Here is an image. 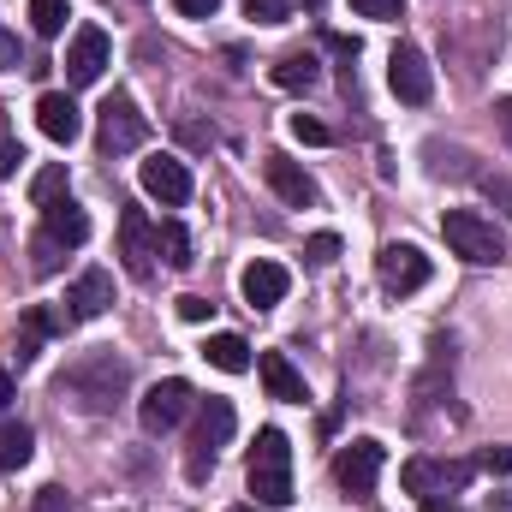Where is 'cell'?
Wrapping results in <instances>:
<instances>
[{"label": "cell", "mask_w": 512, "mask_h": 512, "mask_svg": "<svg viewBox=\"0 0 512 512\" xmlns=\"http://www.w3.org/2000/svg\"><path fill=\"white\" fill-rule=\"evenodd\" d=\"M30 512H84V501H78L72 489L48 483V489H36V495H30Z\"/></svg>", "instance_id": "4316f807"}, {"label": "cell", "mask_w": 512, "mask_h": 512, "mask_svg": "<svg viewBox=\"0 0 512 512\" xmlns=\"http://www.w3.org/2000/svg\"><path fill=\"white\" fill-rule=\"evenodd\" d=\"M191 411H197V393H191V382H179V376L155 382L143 399H137V423H143L149 435H173Z\"/></svg>", "instance_id": "5b68a950"}, {"label": "cell", "mask_w": 512, "mask_h": 512, "mask_svg": "<svg viewBox=\"0 0 512 512\" xmlns=\"http://www.w3.org/2000/svg\"><path fill=\"white\" fill-rule=\"evenodd\" d=\"M334 256H340V233H316V239L304 245V262H310V268H328Z\"/></svg>", "instance_id": "f546056e"}, {"label": "cell", "mask_w": 512, "mask_h": 512, "mask_svg": "<svg viewBox=\"0 0 512 512\" xmlns=\"http://www.w3.org/2000/svg\"><path fill=\"white\" fill-rule=\"evenodd\" d=\"M441 239H447V251L465 256L471 268H495V262L507 256L501 227H495V221H483L477 209H453V215H441Z\"/></svg>", "instance_id": "3957f363"}, {"label": "cell", "mask_w": 512, "mask_h": 512, "mask_svg": "<svg viewBox=\"0 0 512 512\" xmlns=\"http://www.w3.org/2000/svg\"><path fill=\"white\" fill-rule=\"evenodd\" d=\"M352 12H358V18H405V0H352Z\"/></svg>", "instance_id": "4dcf8cb0"}, {"label": "cell", "mask_w": 512, "mask_h": 512, "mask_svg": "<svg viewBox=\"0 0 512 512\" xmlns=\"http://www.w3.org/2000/svg\"><path fill=\"white\" fill-rule=\"evenodd\" d=\"M6 66H18V42H12V36L0 30V72H6Z\"/></svg>", "instance_id": "74e56055"}, {"label": "cell", "mask_w": 512, "mask_h": 512, "mask_svg": "<svg viewBox=\"0 0 512 512\" xmlns=\"http://www.w3.org/2000/svg\"><path fill=\"white\" fill-rule=\"evenodd\" d=\"M36 126H42V137H54V143H72V137L84 131V114H78V102H72L66 90H48V96L36 102Z\"/></svg>", "instance_id": "e0dca14e"}, {"label": "cell", "mask_w": 512, "mask_h": 512, "mask_svg": "<svg viewBox=\"0 0 512 512\" xmlns=\"http://www.w3.org/2000/svg\"><path fill=\"white\" fill-rule=\"evenodd\" d=\"M155 233H161V251H167V262H173V268H191V262H197V256H191V233H185L179 221H161Z\"/></svg>", "instance_id": "d4e9b609"}, {"label": "cell", "mask_w": 512, "mask_h": 512, "mask_svg": "<svg viewBox=\"0 0 512 512\" xmlns=\"http://www.w3.org/2000/svg\"><path fill=\"white\" fill-rule=\"evenodd\" d=\"M245 483L262 507H286L292 501V447L280 429H262L251 447V465H245Z\"/></svg>", "instance_id": "7a4b0ae2"}, {"label": "cell", "mask_w": 512, "mask_h": 512, "mask_svg": "<svg viewBox=\"0 0 512 512\" xmlns=\"http://www.w3.org/2000/svg\"><path fill=\"white\" fill-rule=\"evenodd\" d=\"M471 459H411L405 465V489L417 495V501H441V495H459L465 483H471Z\"/></svg>", "instance_id": "52a82bcc"}, {"label": "cell", "mask_w": 512, "mask_h": 512, "mask_svg": "<svg viewBox=\"0 0 512 512\" xmlns=\"http://www.w3.org/2000/svg\"><path fill=\"white\" fill-rule=\"evenodd\" d=\"M483 471H512V447H489L483 453Z\"/></svg>", "instance_id": "8d00e7d4"}, {"label": "cell", "mask_w": 512, "mask_h": 512, "mask_svg": "<svg viewBox=\"0 0 512 512\" xmlns=\"http://www.w3.org/2000/svg\"><path fill=\"white\" fill-rule=\"evenodd\" d=\"M382 465H387V453H382V441H346L340 447V459H334V483L352 495V501H370L376 495V483H382Z\"/></svg>", "instance_id": "8992f818"}, {"label": "cell", "mask_w": 512, "mask_h": 512, "mask_svg": "<svg viewBox=\"0 0 512 512\" xmlns=\"http://www.w3.org/2000/svg\"><path fill=\"white\" fill-rule=\"evenodd\" d=\"M66 0H30V24H36V36H60L66 30Z\"/></svg>", "instance_id": "484cf974"}, {"label": "cell", "mask_w": 512, "mask_h": 512, "mask_svg": "<svg viewBox=\"0 0 512 512\" xmlns=\"http://www.w3.org/2000/svg\"><path fill=\"white\" fill-rule=\"evenodd\" d=\"M120 256H126V274H131V280H149V274H155L161 233L149 227V215H143V209H126V215H120Z\"/></svg>", "instance_id": "30bf717a"}, {"label": "cell", "mask_w": 512, "mask_h": 512, "mask_svg": "<svg viewBox=\"0 0 512 512\" xmlns=\"http://www.w3.org/2000/svg\"><path fill=\"white\" fill-rule=\"evenodd\" d=\"M209 310H215V304H209V298H197V292H185V298H179V316H185V322H209Z\"/></svg>", "instance_id": "e575fe53"}, {"label": "cell", "mask_w": 512, "mask_h": 512, "mask_svg": "<svg viewBox=\"0 0 512 512\" xmlns=\"http://www.w3.org/2000/svg\"><path fill=\"white\" fill-rule=\"evenodd\" d=\"M286 286H292V274H286L280 262H251L245 280H239V292H245L251 310H274V304L286 298Z\"/></svg>", "instance_id": "ac0fdd59"}, {"label": "cell", "mask_w": 512, "mask_h": 512, "mask_svg": "<svg viewBox=\"0 0 512 512\" xmlns=\"http://www.w3.org/2000/svg\"><path fill=\"white\" fill-rule=\"evenodd\" d=\"M423 512H459L453 501H423Z\"/></svg>", "instance_id": "ab89813d"}, {"label": "cell", "mask_w": 512, "mask_h": 512, "mask_svg": "<svg viewBox=\"0 0 512 512\" xmlns=\"http://www.w3.org/2000/svg\"><path fill=\"white\" fill-rule=\"evenodd\" d=\"M203 358H209L215 370H227V376H245V370H251V346H245L239 334H215V340L203 346Z\"/></svg>", "instance_id": "603a6c76"}, {"label": "cell", "mask_w": 512, "mask_h": 512, "mask_svg": "<svg viewBox=\"0 0 512 512\" xmlns=\"http://www.w3.org/2000/svg\"><path fill=\"white\" fill-rule=\"evenodd\" d=\"M137 179H143V191H149L161 209H185V203H191V167H185L179 155H149V161L137 167Z\"/></svg>", "instance_id": "9c48e42d"}, {"label": "cell", "mask_w": 512, "mask_h": 512, "mask_svg": "<svg viewBox=\"0 0 512 512\" xmlns=\"http://www.w3.org/2000/svg\"><path fill=\"white\" fill-rule=\"evenodd\" d=\"M60 328H72L60 310H48V304H36V310H24V322L12 328V358L18 364H36V352H42V340L48 334H60Z\"/></svg>", "instance_id": "2e32d148"}, {"label": "cell", "mask_w": 512, "mask_h": 512, "mask_svg": "<svg viewBox=\"0 0 512 512\" xmlns=\"http://www.w3.org/2000/svg\"><path fill=\"white\" fill-rule=\"evenodd\" d=\"M143 137H149V120L137 114V102L108 96V108H102V155H131Z\"/></svg>", "instance_id": "8fae6325"}, {"label": "cell", "mask_w": 512, "mask_h": 512, "mask_svg": "<svg viewBox=\"0 0 512 512\" xmlns=\"http://www.w3.org/2000/svg\"><path fill=\"white\" fill-rule=\"evenodd\" d=\"M376 274H382L387 292H417V286H429V256L417 245H382Z\"/></svg>", "instance_id": "5bb4252c"}, {"label": "cell", "mask_w": 512, "mask_h": 512, "mask_svg": "<svg viewBox=\"0 0 512 512\" xmlns=\"http://www.w3.org/2000/svg\"><path fill=\"white\" fill-rule=\"evenodd\" d=\"M298 6H310V12H316V6H322V0H298Z\"/></svg>", "instance_id": "b9f144b4"}, {"label": "cell", "mask_w": 512, "mask_h": 512, "mask_svg": "<svg viewBox=\"0 0 512 512\" xmlns=\"http://www.w3.org/2000/svg\"><path fill=\"white\" fill-rule=\"evenodd\" d=\"M30 453H36V435H30V423H0V471H24L30 465Z\"/></svg>", "instance_id": "7402d4cb"}, {"label": "cell", "mask_w": 512, "mask_h": 512, "mask_svg": "<svg viewBox=\"0 0 512 512\" xmlns=\"http://www.w3.org/2000/svg\"><path fill=\"white\" fill-rule=\"evenodd\" d=\"M6 405H12V376L0 370V411H6Z\"/></svg>", "instance_id": "f35d334b"}, {"label": "cell", "mask_w": 512, "mask_h": 512, "mask_svg": "<svg viewBox=\"0 0 512 512\" xmlns=\"http://www.w3.org/2000/svg\"><path fill=\"white\" fill-rule=\"evenodd\" d=\"M245 12H251L256 24H280L286 18V0H245Z\"/></svg>", "instance_id": "d6a6232c"}, {"label": "cell", "mask_w": 512, "mask_h": 512, "mask_svg": "<svg viewBox=\"0 0 512 512\" xmlns=\"http://www.w3.org/2000/svg\"><path fill=\"white\" fill-rule=\"evenodd\" d=\"M60 262H66V245H54L48 233L30 239V268H36V274H60Z\"/></svg>", "instance_id": "83f0119b"}, {"label": "cell", "mask_w": 512, "mask_h": 512, "mask_svg": "<svg viewBox=\"0 0 512 512\" xmlns=\"http://www.w3.org/2000/svg\"><path fill=\"white\" fill-rule=\"evenodd\" d=\"M256 376H262V387H268L274 399H286V405H298V399H304V376L292 370V358H286V352H262V358H256Z\"/></svg>", "instance_id": "ffe728a7"}, {"label": "cell", "mask_w": 512, "mask_h": 512, "mask_svg": "<svg viewBox=\"0 0 512 512\" xmlns=\"http://www.w3.org/2000/svg\"><path fill=\"white\" fill-rule=\"evenodd\" d=\"M387 84H393V96H399L405 108H423V102L435 96V72H429V60H423V48H411V42H399V48L387 54Z\"/></svg>", "instance_id": "ba28073f"}, {"label": "cell", "mask_w": 512, "mask_h": 512, "mask_svg": "<svg viewBox=\"0 0 512 512\" xmlns=\"http://www.w3.org/2000/svg\"><path fill=\"white\" fill-rule=\"evenodd\" d=\"M501 126H507V137H512V102H501Z\"/></svg>", "instance_id": "60d3db41"}, {"label": "cell", "mask_w": 512, "mask_h": 512, "mask_svg": "<svg viewBox=\"0 0 512 512\" xmlns=\"http://www.w3.org/2000/svg\"><path fill=\"white\" fill-rule=\"evenodd\" d=\"M262 179H268V191H274L286 209H310V203H316V179H310L298 161H286V155H268V161H262Z\"/></svg>", "instance_id": "9a60e30c"}, {"label": "cell", "mask_w": 512, "mask_h": 512, "mask_svg": "<svg viewBox=\"0 0 512 512\" xmlns=\"http://www.w3.org/2000/svg\"><path fill=\"white\" fill-rule=\"evenodd\" d=\"M292 137H298V143H328L334 131L322 126V120H310V114H292Z\"/></svg>", "instance_id": "1f68e13d"}, {"label": "cell", "mask_w": 512, "mask_h": 512, "mask_svg": "<svg viewBox=\"0 0 512 512\" xmlns=\"http://www.w3.org/2000/svg\"><path fill=\"white\" fill-rule=\"evenodd\" d=\"M60 197H66V167H60V161H48V167L30 179V203H36V209H48V203H60Z\"/></svg>", "instance_id": "cb8c5ba5"}, {"label": "cell", "mask_w": 512, "mask_h": 512, "mask_svg": "<svg viewBox=\"0 0 512 512\" xmlns=\"http://www.w3.org/2000/svg\"><path fill=\"white\" fill-rule=\"evenodd\" d=\"M173 6H179L185 18H215V6H221V0H173Z\"/></svg>", "instance_id": "d590c367"}, {"label": "cell", "mask_w": 512, "mask_h": 512, "mask_svg": "<svg viewBox=\"0 0 512 512\" xmlns=\"http://www.w3.org/2000/svg\"><path fill=\"white\" fill-rule=\"evenodd\" d=\"M191 417H197V423H191V459H185V477L203 483V477L215 471V453L233 441V423H239V417H233L227 399H203Z\"/></svg>", "instance_id": "277c9868"}, {"label": "cell", "mask_w": 512, "mask_h": 512, "mask_svg": "<svg viewBox=\"0 0 512 512\" xmlns=\"http://www.w3.org/2000/svg\"><path fill=\"white\" fill-rule=\"evenodd\" d=\"M42 233H48L54 245H66V251H78V245L90 239V215H84L72 197H60V203L42 209Z\"/></svg>", "instance_id": "d6986e66"}, {"label": "cell", "mask_w": 512, "mask_h": 512, "mask_svg": "<svg viewBox=\"0 0 512 512\" xmlns=\"http://www.w3.org/2000/svg\"><path fill=\"white\" fill-rule=\"evenodd\" d=\"M126 358H114V352H84L78 364H66V376H60V393L66 399H78L84 411H114L120 399H126Z\"/></svg>", "instance_id": "6da1fadb"}, {"label": "cell", "mask_w": 512, "mask_h": 512, "mask_svg": "<svg viewBox=\"0 0 512 512\" xmlns=\"http://www.w3.org/2000/svg\"><path fill=\"white\" fill-rule=\"evenodd\" d=\"M108 304H114V274H108V268H84V274L66 286V310H60V316H66V322H96Z\"/></svg>", "instance_id": "7c38bea8"}, {"label": "cell", "mask_w": 512, "mask_h": 512, "mask_svg": "<svg viewBox=\"0 0 512 512\" xmlns=\"http://www.w3.org/2000/svg\"><path fill=\"white\" fill-rule=\"evenodd\" d=\"M322 48H328L334 60H346V72H352V60H358V42H352V36H322Z\"/></svg>", "instance_id": "836d02e7"}, {"label": "cell", "mask_w": 512, "mask_h": 512, "mask_svg": "<svg viewBox=\"0 0 512 512\" xmlns=\"http://www.w3.org/2000/svg\"><path fill=\"white\" fill-rule=\"evenodd\" d=\"M274 84H280V90H292V96L316 90V84H322V66H316V54H310V48H292V54H280V60H274Z\"/></svg>", "instance_id": "44dd1931"}, {"label": "cell", "mask_w": 512, "mask_h": 512, "mask_svg": "<svg viewBox=\"0 0 512 512\" xmlns=\"http://www.w3.org/2000/svg\"><path fill=\"white\" fill-rule=\"evenodd\" d=\"M108 72V30H96V24H84L78 36H72V48H66V84H96Z\"/></svg>", "instance_id": "4fadbf2b"}, {"label": "cell", "mask_w": 512, "mask_h": 512, "mask_svg": "<svg viewBox=\"0 0 512 512\" xmlns=\"http://www.w3.org/2000/svg\"><path fill=\"white\" fill-rule=\"evenodd\" d=\"M18 137H12V120H6V108H0V179H12L18 173Z\"/></svg>", "instance_id": "f1b7e54d"}, {"label": "cell", "mask_w": 512, "mask_h": 512, "mask_svg": "<svg viewBox=\"0 0 512 512\" xmlns=\"http://www.w3.org/2000/svg\"><path fill=\"white\" fill-rule=\"evenodd\" d=\"M233 512H256V507H233Z\"/></svg>", "instance_id": "7bdbcfd3"}]
</instances>
